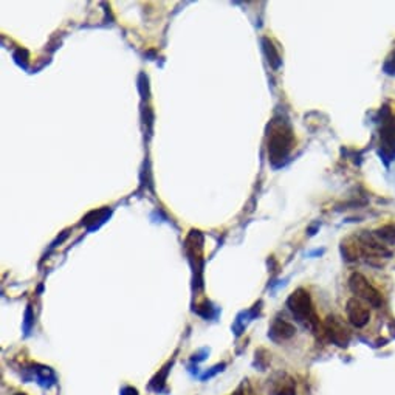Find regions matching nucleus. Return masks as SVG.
I'll return each instance as SVG.
<instances>
[{"label":"nucleus","instance_id":"obj_1","mask_svg":"<svg viewBox=\"0 0 395 395\" xmlns=\"http://www.w3.org/2000/svg\"><path fill=\"white\" fill-rule=\"evenodd\" d=\"M294 146V135L289 123L273 120L268 129V155L274 165H279L289 157Z\"/></svg>","mask_w":395,"mask_h":395},{"label":"nucleus","instance_id":"obj_2","mask_svg":"<svg viewBox=\"0 0 395 395\" xmlns=\"http://www.w3.org/2000/svg\"><path fill=\"white\" fill-rule=\"evenodd\" d=\"M287 305H289L290 312L296 316V319L304 322L305 326L309 327H315L316 326V313L315 309H313V302L310 298V293L304 289H298L294 290L289 301H287Z\"/></svg>","mask_w":395,"mask_h":395},{"label":"nucleus","instance_id":"obj_3","mask_svg":"<svg viewBox=\"0 0 395 395\" xmlns=\"http://www.w3.org/2000/svg\"><path fill=\"white\" fill-rule=\"evenodd\" d=\"M349 289L352 290L353 294H356L358 298H361L366 301L372 307L378 309L383 304L381 293L375 289V287L366 279L361 273H352L349 277Z\"/></svg>","mask_w":395,"mask_h":395},{"label":"nucleus","instance_id":"obj_4","mask_svg":"<svg viewBox=\"0 0 395 395\" xmlns=\"http://www.w3.org/2000/svg\"><path fill=\"white\" fill-rule=\"evenodd\" d=\"M324 329H326L329 339L333 344H336L338 347L349 346L352 333H350V329L347 327V324L339 316H335V315L327 316V319L324 321Z\"/></svg>","mask_w":395,"mask_h":395},{"label":"nucleus","instance_id":"obj_5","mask_svg":"<svg viewBox=\"0 0 395 395\" xmlns=\"http://www.w3.org/2000/svg\"><path fill=\"white\" fill-rule=\"evenodd\" d=\"M346 313L350 321V324L361 329L367 326V322L371 321V312L366 305L356 298H350L346 304Z\"/></svg>","mask_w":395,"mask_h":395},{"label":"nucleus","instance_id":"obj_6","mask_svg":"<svg viewBox=\"0 0 395 395\" xmlns=\"http://www.w3.org/2000/svg\"><path fill=\"white\" fill-rule=\"evenodd\" d=\"M270 333L274 339H289L296 333V327L293 324H290L289 321L276 319L271 326Z\"/></svg>","mask_w":395,"mask_h":395},{"label":"nucleus","instance_id":"obj_7","mask_svg":"<svg viewBox=\"0 0 395 395\" xmlns=\"http://www.w3.org/2000/svg\"><path fill=\"white\" fill-rule=\"evenodd\" d=\"M375 236L386 240V242H389V244H395V227L388 225V227H383L380 229H376Z\"/></svg>","mask_w":395,"mask_h":395},{"label":"nucleus","instance_id":"obj_8","mask_svg":"<svg viewBox=\"0 0 395 395\" xmlns=\"http://www.w3.org/2000/svg\"><path fill=\"white\" fill-rule=\"evenodd\" d=\"M265 48H267V53H268V58H270V61L273 62V67H277L279 65V55L276 53L274 47L271 45V42H268L265 39Z\"/></svg>","mask_w":395,"mask_h":395},{"label":"nucleus","instance_id":"obj_9","mask_svg":"<svg viewBox=\"0 0 395 395\" xmlns=\"http://www.w3.org/2000/svg\"><path fill=\"white\" fill-rule=\"evenodd\" d=\"M274 395H294V388L291 384H284L282 388L276 389Z\"/></svg>","mask_w":395,"mask_h":395},{"label":"nucleus","instance_id":"obj_10","mask_svg":"<svg viewBox=\"0 0 395 395\" xmlns=\"http://www.w3.org/2000/svg\"><path fill=\"white\" fill-rule=\"evenodd\" d=\"M232 395H244V394H242L240 391H237V392H234V394H232Z\"/></svg>","mask_w":395,"mask_h":395},{"label":"nucleus","instance_id":"obj_11","mask_svg":"<svg viewBox=\"0 0 395 395\" xmlns=\"http://www.w3.org/2000/svg\"><path fill=\"white\" fill-rule=\"evenodd\" d=\"M19 395H23V394H19Z\"/></svg>","mask_w":395,"mask_h":395}]
</instances>
